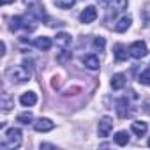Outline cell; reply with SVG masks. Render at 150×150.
<instances>
[{
    "instance_id": "16",
    "label": "cell",
    "mask_w": 150,
    "mask_h": 150,
    "mask_svg": "<svg viewBox=\"0 0 150 150\" xmlns=\"http://www.w3.org/2000/svg\"><path fill=\"white\" fill-rule=\"evenodd\" d=\"M127 55H129V51L125 50V46H122V44H117V46H115V50H113V57H115L117 62H124V60L127 58Z\"/></svg>"
},
{
    "instance_id": "27",
    "label": "cell",
    "mask_w": 150,
    "mask_h": 150,
    "mask_svg": "<svg viewBox=\"0 0 150 150\" xmlns=\"http://www.w3.org/2000/svg\"><path fill=\"white\" fill-rule=\"evenodd\" d=\"M97 2H99L103 7H110V6H111V0H97Z\"/></svg>"
},
{
    "instance_id": "9",
    "label": "cell",
    "mask_w": 150,
    "mask_h": 150,
    "mask_svg": "<svg viewBox=\"0 0 150 150\" xmlns=\"http://www.w3.org/2000/svg\"><path fill=\"white\" fill-rule=\"evenodd\" d=\"M71 41H72V37H71L67 32H58V34H57V37H55L57 46H60L62 50H67V48L71 46Z\"/></svg>"
},
{
    "instance_id": "19",
    "label": "cell",
    "mask_w": 150,
    "mask_h": 150,
    "mask_svg": "<svg viewBox=\"0 0 150 150\" xmlns=\"http://www.w3.org/2000/svg\"><path fill=\"white\" fill-rule=\"evenodd\" d=\"M138 81L141 83V85H145V87H150V65L139 74V78H138Z\"/></svg>"
},
{
    "instance_id": "22",
    "label": "cell",
    "mask_w": 150,
    "mask_h": 150,
    "mask_svg": "<svg viewBox=\"0 0 150 150\" xmlns=\"http://www.w3.org/2000/svg\"><path fill=\"white\" fill-rule=\"evenodd\" d=\"M71 57H72V53H71V51H67V50H62V51L57 55V60H58L60 64H64V62L71 60Z\"/></svg>"
},
{
    "instance_id": "18",
    "label": "cell",
    "mask_w": 150,
    "mask_h": 150,
    "mask_svg": "<svg viewBox=\"0 0 150 150\" xmlns=\"http://www.w3.org/2000/svg\"><path fill=\"white\" fill-rule=\"evenodd\" d=\"M30 14L35 18V20H48V14H46V11H44V7H39V6H34L32 9H30Z\"/></svg>"
},
{
    "instance_id": "15",
    "label": "cell",
    "mask_w": 150,
    "mask_h": 150,
    "mask_svg": "<svg viewBox=\"0 0 150 150\" xmlns=\"http://www.w3.org/2000/svg\"><path fill=\"white\" fill-rule=\"evenodd\" d=\"M131 23H132V18H131V16H122V18L117 21L115 30H117V32H125V30L131 27Z\"/></svg>"
},
{
    "instance_id": "8",
    "label": "cell",
    "mask_w": 150,
    "mask_h": 150,
    "mask_svg": "<svg viewBox=\"0 0 150 150\" xmlns=\"http://www.w3.org/2000/svg\"><path fill=\"white\" fill-rule=\"evenodd\" d=\"M81 62H83V65L87 67V69H90V71H97L99 69V57L97 55H94V53H88V55H85L83 58H81Z\"/></svg>"
},
{
    "instance_id": "10",
    "label": "cell",
    "mask_w": 150,
    "mask_h": 150,
    "mask_svg": "<svg viewBox=\"0 0 150 150\" xmlns=\"http://www.w3.org/2000/svg\"><path fill=\"white\" fill-rule=\"evenodd\" d=\"M117 115L120 118H125L129 115V103H127V97H120L117 101Z\"/></svg>"
},
{
    "instance_id": "12",
    "label": "cell",
    "mask_w": 150,
    "mask_h": 150,
    "mask_svg": "<svg viewBox=\"0 0 150 150\" xmlns=\"http://www.w3.org/2000/svg\"><path fill=\"white\" fill-rule=\"evenodd\" d=\"M34 46H35L37 50H41V51H48V50L51 48V39H50V37H46V35L37 37V39L34 41Z\"/></svg>"
},
{
    "instance_id": "25",
    "label": "cell",
    "mask_w": 150,
    "mask_h": 150,
    "mask_svg": "<svg viewBox=\"0 0 150 150\" xmlns=\"http://www.w3.org/2000/svg\"><path fill=\"white\" fill-rule=\"evenodd\" d=\"M2 108H4V111H9V110H11V101H9L7 97L2 99Z\"/></svg>"
},
{
    "instance_id": "2",
    "label": "cell",
    "mask_w": 150,
    "mask_h": 150,
    "mask_svg": "<svg viewBox=\"0 0 150 150\" xmlns=\"http://www.w3.org/2000/svg\"><path fill=\"white\" fill-rule=\"evenodd\" d=\"M20 145H21V131L16 129V127L7 129L6 134H4L2 143H0V146H2V148H18Z\"/></svg>"
},
{
    "instance_id": "28",
    "label": "cell",
    "mask_w": 150,
    "mask_h": 150,
    "mask_svg": "<svg viewBox=\"0 0 150 150\" xmlns=\"http://www.w3.org/2000/svg\"><path fill=\"white\" fill-rule=\"evenodd\" d=\"M41 148H55V146H53V145H50V143H42V145H41Z\"/></svg>"
},
{
    "instance_id": "26",
    "label": "cell",
    "mask_w": 150,
    "mask_h": 150,
    "mask_svg": "<svg viewBox=\"0 0 150 150\" xmlns=\"http://www.w3.org/2000/svg\"><path fill=\"white\" fill-rule=\"evenodd\" d=\"M143 18H145V21H150V4L143 9Z\"/></svg>"
},
{
    "instance_id": "23",
    "label": "cell",
    "mask_w": 150,
    "mask_h": 150,
    "mask_svg": "<svg viewBox=\"0 0 150 150\" xmlns=\"http://www.w3.org/2000/svg\"><path fill=\"white\" fill-rule=\"evenodd\" d=\"M16 120H18L20 124H25V125H27V124L32 122V113H20Z\"/></svg>"
},
{
    "instance_id": "21",
    "label": "cell",
    "mask_w": 150,
    "mask_h": 150,
    "mask_svg": "<svg viewBox=\"0 0 150 150\" xmlns=\"http://www.w3.org/2000/svg\"><path fill=\"white\" fill-rule=\"evenodd\" d=\"M55 6L60 7V9H71L74 4H76V0H53Z\"/></svg>"
},
{
    "instance_id": "3",
    "label": "cell",
    "mask_w": 150,
    "mask_h": 150,
    "mask_svg": "<svg viewBox=\"0 0 150 150\" xmlns=\"http://www.w3.org/2000/svg\"><path fill=\"white\" fill-rule=\"evenodd\" d=\"M146 53H148V48L143 41H134L129 46V55L132 58H143V57H146Z\"/></svg>"
},
{
    "instance_id": "30",
    "label": "cell",
    "mask_w": 150,
    "mask_h": 150,
    "mask_svg": "<svg viewBox=\"0 0 150 150\" xmlns=\"http://www.w3.org/2000/svg\"><path fill=\"white\" fill-rule=\"evenodd\" d=\"M148 146H150V139H148Z\"/></svg>"
},
{
    "instance_id": "14",
    "label": "cell",
    "mask_w": 150,
    "mask_h": 150,
    "mask_svg": "<svg viewBox=\"0 0 150 150\" xmlns=\"http://www.w3.org/2000/svg\"><path fill=\"white\" fill-rule=\"evenodd\" d=\"M131 131H132L134 134L141 136V134H145V132L148 131V125H146V122H143V120H136V122L131 124Z\"/></svg>"
},
{
    "instance_id": "17",
    "label": "cell",
    "mask_w": 150,
    "mask_h": 150,
    "mask_svg": "<svg viewBox=\"0 0 150 150\" xmlns=\"http://www.w3.org/2000/svg\"><path fill=\"white\" fill-rule=\"evenodd\" d=\"M113 141H115L118 146H125V145L129 143V134H127L125 131H118V132L113 136Z\"/></svg>"
},
{
    "instance_id": "6",
    "label": "cell",
    "mask_w": 150,
    "mask_h": 150,
    "mask_svg": "<svg viewBox=\"0 0 150 150\" xmlns=\"http://www.w3.org/2000/svg\"><path fill=\"white\" fill-rule=\"evenodd\" d=\"M32 124H34V129H35L37 132H48V131L55 129V124H53L50 118H37V120L32 122Z\"/></svg>"
},
{
    "instance_id": "7",
    "label": "cell",
    "mask_w": 150,
    "mask_h": 150,
    "mask_svg": "<svg viewBox=\"0 0 150 150\" xmlns=\"http://www.w3.org/2000/svg\"><path fill=\"white\" fill-rule=\"evenodd\" d=\"M96 18H97V9L94 6L85 7L83 13L80 14V21L81 23H92V21H96Z\"/></svg>"
},
{
    "instance_id": "5",
    "label": "cell",
    "mask_w": 150,
    "mask_h": 150,
    "mask_svg": "<svg viewBox=\"0 0 150 150\" xmlns=\"http://www.w3.org/2000/svg\"><path fill=\"white\" fill-rule=\"evenodd\" d=\"M20 28L32 32L35 28V25H28V20L23 18V16H14L13 18V23H11V30H20Z\"/></svg>"
},
{
    "instance_id": "11",
    "label": "cell",
    "mask_w": 150,
    "mask_h": 150,
    "mask_svg": "<svg viewBox=\"0 0 150 150\" xmlns=\"http://www.w3.org/2000/svg\"><path fill=\"white\" fill-rule=\"evenodd\" d=\"M20 103L23 104V106H35L37 104V94L35 92H25V94H21V97H20Z\"/></svg>"
},
{
    "instance_id": "20",
    "label": "cell",
    "mask_w": 150,
    "mask_h": 150,
    "mask_svg": "<svg viewBox=\"0 0 150 150\" xmlns=\"http://www.w3.org/2000/svg\"><path fill=\"white\" fill-rule=\"evenodd\" d=\"M111 7L115 9V13H122L124 9H127V0H111Z\"/></svg>"
},
{
    "instance_id": "1",
    "label": "cell",
    "mask_w": 150,
    "mask_h": 150,
    "mask_svg": "<svg viewBox=\"0 0 150 150\" xmlns=\"http://www.w3.org/2000/svg\"><path fill=\"white\" fill-rule=\"evenodd\" d=\"M7 76L13 83H25L32 78V71L27 67V64L23 65H11L7 69Z\"/></svg>"
},
{
    "instance_id": "24",
    "label": "cell",
    "mask_w": 150,
    "mask_h": 150,
    "mask_svg": "<svg viewBox=\"0 0 150 150\" xmlns=\"http://www.w3.org/2000/svg\"><path fill=\"white\" fill-rule=\"evenodd\" d=\"M104 46H106V39H104V37H96V39H94V48H96V50L103 51Z\"/></svg>"
},
{
    "instance_id": "29",
    "label": "cell",
    "mask_w": 150,
    "mask_h": 150,
    "mask_svg": "<svg viewBox=\"0 0 150 150\" xmlns=\"http://www.w3.org/2000/svg\"><path fill=\"white\" fill-rule=\"evenodd\" d=\"M2 2V6H7V4H11V2H14V0H0Z\"/></svg>"
},
{
    "instance_id": "4",
    "label": "cell",
    "mask_w": 150,
    "mask_h": 150,
    "mask_svg": "<svg viewBox=\"0 0 150 150\" xmlns=\"http://www.w3.org/2000/svg\"><path fill=\"white\" fill-rule=\"evenodd\" d=\"M111 129H113V120H111V117H103V118L99 120V125H97V134H99L101 138H108L110 132H111Z\"/></svg>"
},
{
    "instance_id": "13",
    "label": "cell",
    "mask_w": 150,
    "mask_h": 150,
    "mask_svg": "<svg viewBox=\"0 0 150 150\" xmlns=\"http://www.w3.org/2000/svg\"><path fill=\"white\" fill-rule=\"evenodd\" d=\"M124 85H125V74H122V72L113 74V78H111V88L113 90H120V88H124Z\"/></svg>"
}]
</instances>
